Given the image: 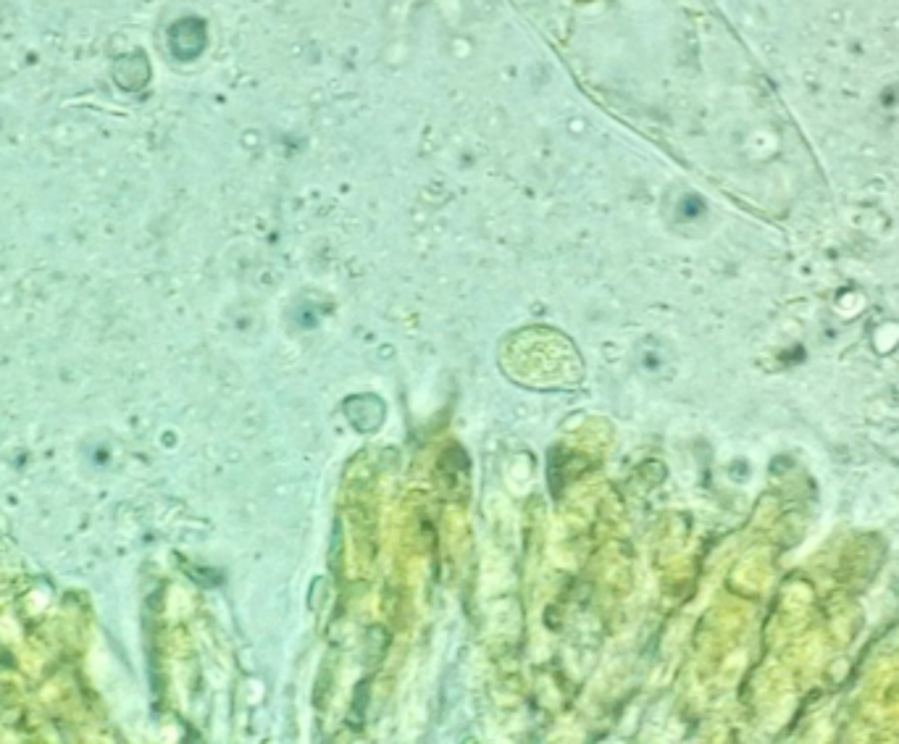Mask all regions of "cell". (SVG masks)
Segmentation results:
<instances>
[{
  "mask_svg": "<svg viewBox=\"0 0 899 744\" xmlns=\"http://www.w3.org/2000/svg\"><path fill=\"white\" fill-rule=\"evenodd\" d=\"M206 45V27L200 19H185L171 29V48L179 58H195Z\"/></svg>",
  "mask_w": 899,
  "mask_h": 744,
  "instance_id": "cell-1",
  "label": "cell"
}]
</instances>
